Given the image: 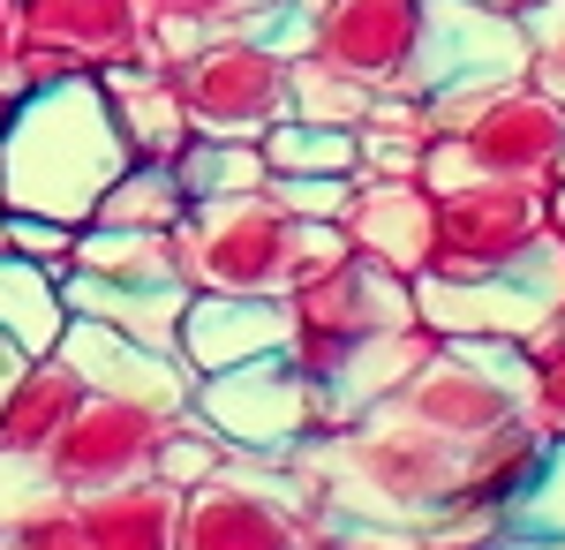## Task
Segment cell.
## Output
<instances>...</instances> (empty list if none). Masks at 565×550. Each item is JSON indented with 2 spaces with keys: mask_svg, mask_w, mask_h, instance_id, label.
<instances>
[{
  "mask_svg": "<svg viewBox=\"0 0 565 550\" xmlns=\"http://www.w3.org/2000/svg\"><path fill=\"white\" fill-rule=\"evenodd\" d=\"M76 234L84 226H68V219H45V212H8V256H23V264H39V272H68L76 264Z\"/></svg>",
  "mask_w": 565,
  "mask_h": 550,
  "instance_id": "cell-32",
  "label": "cell"
},
{
  "mask_svg": "<svg viewBox=\"0 0 565 550\" xmlns=\"http://www.w3.org/2000/svg\"><path fill=\"white\" fill-rule=\"evenodd\" d=\"M558 242L543 181H460L430 197V272L437 279H490Z\"/></svg>",
  "mask_w": 565,
  "mask_h": 550,
  "instance_id": "cell-4",
  "label": "cell"
},
{
  "mask_svg": "<svg viewBox=\"0 0 565 550\" xmlns=\"http://www.w3.org/2000/svg\"><path fill=\"white\" fill-rule=\"evenodd\" d=\"M430 355H437V339L423 332V325L362 339V347H354L348 362H340L332 378L317 384V437H340L348 423H362V415L392 408V400H399V384L415 378V370H423Z\"/></svg>",
  "mask_w": 565,
  "mask_h": 550,
  "instance_id": "cell-17",
  "label": "cell"
},
{
  "mask_svg": "<svg viewBox=\"0 0 565 550\" xmlns=\"http://www.w3.org/2000/svg\"><path fill=\"white\" fill-rule=\"evenodd\" d=\"M415 39H423V0H317L302 61L362 91H399L415 68Z\"/></svg>",
  "mask_w": 565,
  "mask_h": 550,
  "instance_id": "cell-12",
  "label": "cell"
},
{
  "mask_svg": "<svg viewBox=\"0 0 565 550\" xmlns=\"http://www.w3.org/2000/svg\"><path fill=\"white\" fill-rule=\"evenodd\" d=\"M468 550H565V543H551V536H521V528H498V536H482V543H468Z\"/></svg>",
  "mask_w": 565,
  "mask_h": 550,
  "instance_id": "cell-38",
  "label": "cell"
},
{
  "mask_svg": "<svg viewBox=\"0 0 565 550\" xmlns=\"http://www.w3.org/2000/svg\"><path fill=\"white\" fill-rule=\"evenodd\" d=\"M415 287V325L430 339H535L565 309V242H551L543 256H527L513 272L490 279H407Z\"/></svg>",
  "mask_w": 565,
  "mask_h": 550,
  "instance_id": "cell-9",
  "label": "cell"
},
{
  "mask_svg": "<svg viewBox=\"0 0 565 550\" xmlns=\"http://www.w3.org/2000/svg\"><path fill=\"white\" fill-rule=\"evenodd\" d=\"M0 550H84V528H76V498H45L23 520L0 528Z\"/></svg>",
  "mask_w": 565,
  "mask_h": 550,
  "instance_id": "cell-35",
  "label": "cell"
},
{
  "mask_svg": "<svg viewBox=\"0 0 565 550\" xmlns=\"http://www.w3.org/2000/svg\"><path fill=\"white\" fill-rule=\"evenodd\" d=\"M521 415L543 430V437H565V309L527 339V400H521Z\"/></svg>",
  "mask_w": 565,
  "mask_h": 550,
  "instance_id": "cell-27",
  "label": "cell"
},
{
  "mask_svg": "<svg viewBox=\"0 0 565 550\" xmlns=\"http://www.w3.org/2000/svg\"><path fill=\"white\" fill-rule=\"evenodd\" d=\"M189 415L212 430L226 453L287 461V453H302L309 437H317V384L287 355H257V362H234V370L196 378Z\"/></svg>",
  "mask_w": 565,
  "mask_h": 550,
  "instance_id": "cell-8",
  "label": "cell"
},
{
  "mask_svg": "<svg viewBox=\"0 0 565 550\" xmlns=\"http://www.w3.org/2000/svg\"><path fill=\"white\" fill-rule=\"evenodd\" d=\"M53 362H68L84 392L98 400H143V408H159V415H189V362H181L174 347H143V339L114 332V325H98V317H68L61 339H53Z\"/></svg>",
  "mask_w": 565,
  "mask_h": 550,
  "instance_id": "cell-13",
  "label": "cell"
},
{
  "mask_svg": "<svg viewBox=\"0 0 565 550\" xmlns=\"http://www.w3.org/2000/svg\"><path fill=\"white\" fill-rule=\"evenodd\" d=\"M174 189L181 204H226V197H257L271 167H264L257 144H234V136H189L174 159Z\"/></svg>",
  "mask_w": 565,
  "mask_h": 550,
  "instance_id": "cell-22",
  "label": "cell"
},
{
  "mask_svg": "<svg viewBox=\"0 0 565 550\" xmlns=\"http://www.w3.org/2000/svg\"><path fill=\"white\" fill-rule=\"evenodd\" d=\"M45 498H61V490L45 483V461H31V453H0V528L23 520L31 506H45Z\"/></svg>",
  "mask_w": 565,
  "mask_h": 550,
  "instance_id": "cell-36",
  "label": "cell"
},
{
  "mask_svg": "<svg viewBox=\"0 0 565 550\" xmlns=\"http://www.w3.org/2000/svg\"><path fill=\"white\" fill-rule=\"evenodd\" d=\"M23 362H31V355H23V347H15V339L0 332V392H8V384H15V370H23Z\"/></svg>",
  "mask_w": 565,
  "mask_h": 550,
  "instance_id": "cell-40",
  "label": "cell"
},
{
  "mask_svg": "<svg viewBox=\"0 0 565 550\" xmlns=\"http://www.w3.org/2000/svg\"><path fill=\"white\" fill-rule=\"evenodd\" d=\"M174 250L189 272V295H287L295 279V219L271 197H226L189 204L174 219Z\"/></svg>",
  "mask_w": 565,
  "mask_h": 550,
  "instance_id": "cell-5",
  "label": "cell"
},
{
  "mask_svg": "<svg viewBox=\"0 0 565 550\" xmlns=\"http://www.w3.org/2000/svg\"><path fill=\"white\" fill-rule=\"evenodd\" d=\"M392 408L415 415L423 430H437V437H452V445H468V437H482V430L513 423V415H521V392L498 384L490 370H476V362H460L452 347H437L430 362L399 384Z\"/></svg>",
  "mask_w": 565,
  "mask_h": 550,
  "instance_id": "cell-15",
  "label": "cell"
},
{
  "mask_svg": "<svg viewBox=\"0 0 565 550\" xmlns=\"http://www.w3.org/2000/svg\"><path fill=\"white\" fill-rule=\"evenodd\" d=\"M68 325V302H61V279L23 264V256L0 250V332L15 339L23 355H53V339Z\"/></svg>",
  "mask_w": 565,
  "mask_h": 550,
  "instance_id": "cell-23",
  "label": "cell"
},
{
  "mask_svg": "<svg viewBox=\"0 0 565 550\" xmlns=\"http://www.w3.org/2000/svg\"><path fill=\"white\" fill-rule=\"evenodd\" d=\"M68 272H90V279H106V287H181V295H189L174 226H167V234H159V226H84Z\"/></svg>",
  "mask_w": 565,
  "mask_h": 550,
  "instance_id": "cell-21",
  "label": "cell"
},
{
  "mask_svg": "<svg viewBox=\"0 0 565 550\" xmlns=\"http://www.w3.org/2000/svg\"><path fill=\"white\" fill-rule=\"evenodd\" d=\"M174 355L189 362V378H212V370L257 362V355H287V302L279 295H189Z\"/></svg>",
  "mask_w": 565,
  "mask_h": 550,
  "instance_id": "cell-14",
  "label": "cell"
},
{
  "mask_svg": "<svg viewBox=\"0 0 565 550\" xmlns=\"http://www.w3.org/2000/svg\"><path fill=\"white\" fill-rule=\"evenodd\" d=\"M370 98L377 91L348 84V76H332V68H317V61H295V121H324V128H362L370 114Z\"/></svg>",
  "mask_w": 565,
  "mask_h": 550,
  "instance_id": "cell-29",
  "label": "cell"
},
{
  "mask_svg": "<svg viewBox=\"0 0 565 550\" xmlns=\"http://www.w3.org/2000/svg\"><path fill=\"white\" fill-rule=\"evenodd\" d=\"M84 408V384L68 362H53V355H31L15 384L0 392V453H31L39 461L45 445L68 430V415Z\"/></svg>",
  "mask_w": 565,
  "mask_h": 550,
  "instance_id": "cell-20",
  "label": "cell"
},
{
  "mask_svg": "<svg viewBox=\"0 0 565 550\" xmlns=\"http://www.w3.org/2000/svg\"><path fill=\"white\" fill-rule=\"evenodd\" d=\"M174 68V91L189 106V128L196 136H234V144H257L271 121H287L295 106V61L287 53H264L257 39L242 31H212L189 53L167 61Z\"/></svg>",
  "mask_w": 565,
  "mask_h": 550,
  "instance_id": "cell-6",
  "label": "cell"
},
{
  "mask_svg": "<svg viewBox=\"0 0 565 550\" xmlns=\"http://www.w3.org/2000/svg\"><path fill=\"white\" fill-rule=\"evenodd\" d=\"M15 98H23V91H15V84H0V136H8V121H15Z\"/></svg>",
  "mask_w": 565,
  "mask_h": 550,
  "instance_id": "cell-42",
  "label": "cell"
},
{
  "mask_svg": "<svg viewBox=\"0 0 565 550\" xmlns=\"http://www.w3.org/2000/svg\"><path fill=\"white\" fill-rule=\"evenodd\" d=\"M348 234L340 226H317V219H295V279H317V272H332V264H348ZM287 279V287H295Z\"/></svg>",
  "mask_w": 565,
  "mask_h": 550,
  "instance_id": "cell-37",
  "label": "cell"
},
{
  "mask_svg": "<svg viewBox=\"0 0 565 550\" xmlns=\"http://www.w3.org/2000/svg\"><path fill=\"white\" fill-rule=\"evenodd\" d=\"M527 84H543L551 98H565V8L527 0Z\"/></svg>",
  "mask_w": 565,
  "mask_h": 550,
  "instance_id": "cell-34",
  "label": "cell"
},
{
  "mask_svg": "<svg viewBox=\"0 0 565 550\" xmlns=\"http://www.w3.org/2000/svg\"><path fill=\"white\" fill-rule=\"evenodd\" d=\"M189 212L174 189V167H151V159H129V167L114 173V189L98 197V212H90V226H174V219Z\"/></svg>",
  "mask_w": 565,
  "mask_h": 550,
  "instance_id": "cell-24",
  "label": "cell"
},
{
  "mask_svg": "<svg viewBox=\"0 0 565 550\" xmlns=\"http://www.w3.org/2000/svg\"><path fill=\"white\" fill-rule=\"evenodd\" d=\"M279 302H287V362L309 384H324L362 339L415 325V287L385 264H362V256L317 272V279H295Z\"/></svg>",
  "mask_w": 565,
  "mask_h": 550,
  "instance_id": "cell-3",
  "label": "cell"
},
{
  "mask_svg": "<svg viewBox=\"0 0 565 550\" xmlns=\"http://www.w3.org/2000/svg\"><path fill=\"white\" fill-rule=\"evenodd\" d=\"M264 0H151V45H159V61H174L189 53L196 39H212V31H234L242 15H257Z\"/></svg>",
  "mask_w": 565,
  "mask_h": 550,
  "instance_id": "cell-28",
  "label": "cell"
},
{
  "mask_svg": "<svg viewBox=\"0 0 565 550\" xmlns=\"http://www.w3.org/2000/svg\"><path fill=\"white\" fill-rule=\"evenodd\" d=\"M317 512H324V475L309 453H287V461L234 453L226 475L181 490L174 550H302Z\"/></svg>",
  "mask_w": 565,
  "mask_h": 550,
  "instance_id": "cell-2",
  "label": "cell"
},
{
  "mask_svg": "<svg viewBox=\"0 0 565 550\" xmlns=\"http://www.w3.org/2000/svg\"><path fill=\"white\" fill-rule=\"evenodd\" d=\"M340 234H348V250L362 264L423 279L430 272V189L423 181H354Z\"/></svg>",
  "mask_w": 565,
  "mask_h": 550,
  "instance_id": "cell-18",
  "label": "cell"
},
{
  "mask_svg": "<svg viewBox=\"0 0 565 550\" xmlns=\"http://www.w3.org/2000/svg\"><path fill=\"white\" fill-rule=\"evenodd\" d=\"M0 250H8V212H0Z\"/></svg>",
  "mask_w": 565,
  "mask_h": 550,
  "instance_id": "cell-43",
  "label": "cell"
},
{
  "mask_svg": "<svg viewBox=\"0 0 565 550\" xmlns=\"http://www.w3.org/2000/svg\"><path fill=\"white\" fill-rule=\"evenodd\" d=\"M551 8H565V0H551Z\"/></svg>",
  "mask_w": 565,
  "mask_h": 550,
  "instance_id": "cell-44",
  "label": "cell"
},
{
  "mask_svg": "<svg viewBox=\"0 0 565 550\" xmlns=\"http://www.w3.org/2000/svg\"><path fill=\"white\" fill-rule=\"evenodd\" d=\"M505 528L565 543V437H551V445H543V461H535V475H527V490L513 498Z\"/></svg>",
  "mask_w": 565,
  "mask_h": 550,
  "instance_id": "cell-30",
  "label": "cell"
},
{
  "mask_svg": "<svg viewBox=\"0 0 565 550\" xmlns=\"http://www.w3.org/2000/svg\"><path fill=\"white\" fill-rule=\"evenodd\" d=\"M0 84H15V8L0 0Z\"/></svg>",
  "mask_w": 565,
  "mask_h": 550,
  "instance_id": "cell-39",
  "label": "cell"
},
{
  "mask_svg": "<svg viewBox=\"0 0 565 550\" xmlns=\"http://www.w3.org/2000/svg\"><path fill=\"white\" fill-rule=\"evenodd\" d=\"M226 461H234V453H226L196 415H174L167 437H159V453H151V483H167V490H196V483L226 475Z\"/></svg>",
  "mask_w": 565,
  "mask_h": 550,
  "instance_id": "cell-26",
  "label": "cell"
},
{
  "mask_svg": "<svg viewBox=\"0 0 565 550\" xmlns=\"http://www.w3.org/2000/svg\"><path fill=\"white\" fill-rule=\"evenodd\" d=\"M264 197L279 204L287 219H317V226H340L354 197V173H271Z\"/></svg>",
  "mask_w": 565,
  "mask_h": 550,
  "instance_id": "cell-31",
  "label": "cell"
},
{
  "mask_svg": "<svg viewBox=\"0 0 565 550\" xmlns=\"http://www.w3.org/2000/svg\"><path fill=\"white\" fill-rule=\"evenodd\" d=\"M15 8V91L53 76H98L106 61L151 53V0H8Z\"/></svg>",
  "mask_w": 565,
  "mask_h": 550,
  "instance_id": "cell-10",
  "label": "cell"
},
{
  "mask_svg": "<svg viewBox=\"0 0 565 550\" xmlns=\"http://www.w3.org/2000/svg\"><path fill=\"white\" fill-rule=\"evenodd\" d=\"M129 167V144L106 114L98 76H53L15 98V121L0 136V212H45L90 226L98 197Z\"/></svg>",
  "mask_w": 565,
  "mask_h": 550,
  "instance_id": "cell-1",
  "label": "cell"
},
{
  "mask_svg": "<svg viewBox=\"0 0 565 550\" xmlns=\"http://www.w3.org/2000/svg\"><path fill=\"white\" fill-rule=\"evenodd\" d=\"M527 84V15L498 0H423V39L407 68V98H482Z\"/></svg>",
  "mask_w": 565,
  "mask_h": 550,
  "instance_id": "cell-7",
  "label": "cell"
},
{
  "mask_svg": "<svg viewBox=\"0 0 565 550\" xmlns=\"http://www.w3.org/2000/svg\"><path fill=\"white\" fill-rule=\"evenodd\" d=\"M98 91H106V114L121 128L129 159L167 167L181 144L196 136V128H189V106H181V91H174V68L159 61V45H151V53H129V61H106V68H98Z\"/></svg>",
  "mask_w": 565,
  "mask_h": 550,
  "instance_id": "cell-16",
  "label": "cell"
},
{
  "mask_svg": "<svg viewBox=\"0 0 565 550\" xmlns=\"http://www.w3.org/2000/svg\"><path fill=\"white\" fill-rule=\"evenodd\" d=\"M551 234H558V242H565V173H558V181H551Z\"/></svg>",
  "mask_w": 565,
  "mask_h": 550,
  "instance_id": "cell-41",
  "label": "cell"
},
{
  "mask_svg": "<svg viewBox=\"0 0 565 550\" xmlns=\"http://www.w3.org/2000/svg\"><path fill=\"white\" fill-rule=\"evenodd\" d=\"M271 173H354V128H324V121H271L257 136Z\"/></svg>",
  "mask_w": 565,
  "mask_h": 550,
  "instance_id": "cell-25",
  "label": "cell"
},
{
  "mask_svg": "<svg viewBox=\"0 0 565 550\" xmlns=\"http://www.w3.org/2000/svg\"><path fill=\"white\" fill-rule=\"evenodd\" d=\"M174 520H181V490L151 483V475H129L114 490L76 498L84 550H174Z\"/></svg>",
  "mask_w": 565,
  "mask_h": 550,
  "instance_id": "cell-19",
  "label": "cell"
},
{
  "mask_svg": "<svg viewBox=\"0 0 565 550\" xmlns=\"http://www.w3.org/2000/svg\"><path fill=\"white\" fill-rule=\"evenodd\" d=\"M167 423L174 415H159L143 400H98V392H84V408L68 415V430L39 453L45 483L61 498H90V490H114L129 475H151V453H159Z\"/></svg>",
  "mask_w": 565,
  "mask_h": 550,
  "instance_id": "cell-11",
  "label": "cell"
},
{
  "mask_svg": "<svg viewBox=\"0 0 565 550\" xmlns=\"http://www.w3.org/2000/svg\"><path fill=\"white\" fill-rule=\"evenodd\" d=\"M430 136H399V128H354V181H415Z\"/></svg>",
  "mask_w": 565,
  "mask_h": 550,
  "instance_id": "cell-33",
  "label": "cell"
}]
</instances>
